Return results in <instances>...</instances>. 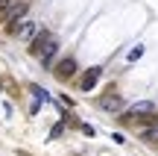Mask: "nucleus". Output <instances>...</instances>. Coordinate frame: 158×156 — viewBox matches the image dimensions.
<instances>
[{
	"instance_id": "obj_1",
	"label": "nucleus",
	"mask_w": 158,
	"mask_h": 156,
	"mask_svg": "<svg viewBox=\"0 0 158 156\" xmlns=\"http://www.w3.org/2000/svg\"><path fill=\"white\" fill-rule=\"evenodd\" d=\"M76 71H79V62H76V56H64L59 65H53V74H56L59 80H70V77H73Z\"/></svg>"
},
{
	"instance_id": "obj_2",
	"label": "nucleus",
	"mask_w": 158,
	"mask_h": 156,
	"mask_svg": "<svg viewBox=\"0 0 158 156\" xmlns=\"http://www.w3.org/2000/svg\"><path fill=\"white\" fill-rule=\"evenodd\" d=\"M56 53H59V38H56V35H50V38L44 41V47H41V53H38L41 65H44V68H53V59H56Z\"/></svg>"
},
{
	"instance_id": "obj_3",
	"label": "nucleus",
	"mask_w": 158,
	"mask_h": 156,
	"mask_svg": "<svg viewBox=\"0 0 158 156\" xmlns=\"http://www.w3.org/2000/svg\"><path fill=\"white\" fill-rule=\"evenodd\" d=\"M123 106H126V100L120 97V94H114V91H108L106 97H100V109L102 112H114V115H120Z\"/></svg>"
},
{
	"instance_id": "obj_4",
	"label": "nucleus",
	"mask_w": 158,
	"mask_h": 156,
	"mask_svg": "<svg viewBox=\"0 0 158 156\" xmlns=\"http://www.w3.org/2000/svg\"><path fill=\"white\" fill-rule=\"evenodd\" d=\"M100 77H102V65H94V68H88L82 74V80H79V88L82 91H91V88L100 82Z\"/></svg>"
},
{
	"instance_id": "obj_5",
	"label": "nucleus",
	"mask_w": 158,
	"mask_h": 156,
	"mask_svg": "<svg viewBox=\"0 0 158 156\" xmlns=\"http://www.w3.org/2000/svg\"><path fill=\"white\" fill-rule=\"evenodd\" d=\"M29 91H32V97H35V103H50V91H44V88H41V86H35V82H32V86H29Z\"/></svg>"
},
{
	"instance_id": "obj_6",
	"label": "nucleus",
	"mask_w": 158,
	"mask_h": 156,
	"mask_svg": "<svg viewBox=\"0 0 158 156\" xmlns=\"http://www.w3.org/2000/svg\"><path fill=\"white\" fill-rule=\"evenodd\" d=\"M35 33H38V27H35L32 21H23L21 27H18V35H21V38H32Z\"/></svg>"
},
{
	"instance_id": "obj_7",
	"label": "nucleus",
	"mask_w": 158,
	"mask_h": 156,
	"mask_svg": "<svg viewBox=\"0 0 158 156\" xmlns=\"http://www.w3.org/2000/svg\"><path fill=\"white\" fill-rule=\"evenodd\" d=\"M132 112H138V115H149V112H155V103H152V100H141V103H135Z\"/></svg>"
},
{
	"instance_id": "obj_8",
	"label": "nucleus",
	"mask_w": 158,
	"mask_h": 156,
	"mask_svg": "<svg viewBox=\"0 0 158 156\" xmlns=\"http://www.w3.org/2000/svg\"><path fill=\"white\" fill-rule=\"evenodd\" d=\"M141 56H143V47H141V44H135V47H132L129 53H126V59H129V62H138Z\"/></svg>"
},
{
	"instance_id": "obj_9",
	"label": "nucleus",
	"mask_w": 158,
	"mask_h": 156,
	"mask_svg": "<svg viewBox=\"0 0 158 156\" xmlns=\"http://www.w3.org/2000/svg\"><path fill=\"white\" fill-rule=\"evenodd\" d=\"M141 139H147V141H158V124H155V127H149V130H143Z\"/></svg>"
},
{
	"instance_id": "obj_10",
	"label": "nucleus",
	"mask_w": 158,
	"mask_h": 156,
	"mask_svg": "<svg viewBox=\"0 0 158 156\" xmlns=\"http://www.w3.org/2000/svg\"><path fill=\"white\" fill-rule=\"evenodd\" d=\"M62 133H64V121H59V124H53V133H50L53 139H59V136H62Z\"/></svg>"
},
{
	"instance_id": "obj_11",
	"label": "nucleus",
	"mask_w": 158,
	"mask_h": 156,
	"mask_svg": "<svg viewBox=\"0 0 158 156\" xmlns=\"http://www.w3.org/2000/svg\"><path fill=\"white\" fill-rule=\"evenodd\" d=\"M79 127H82V133H85V136H97V130L91 127V124H79Z\"/></svg>"
}]
</instances>
